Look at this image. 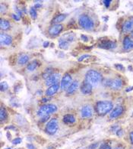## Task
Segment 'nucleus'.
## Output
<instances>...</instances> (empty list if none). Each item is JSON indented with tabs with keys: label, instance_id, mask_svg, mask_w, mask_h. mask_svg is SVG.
Returning <instances> with one entry per match:
<instances>
[{
	"label": "nucleus",
	"instance_id": "f257e3e1",
	"mask_svg": "<svg viewBox=\"0 0 133 149\" xmlns=\"http://www.w3.org/2000/svg\"><path fill=\"white\" fill-rule=\"evenodd\" d=\"M113 104L108 100H101L96 103V111L97 114L103 116L105 115L113 109Z\"/></svg>",
	"mask_w": 133,
	"mask_h": 149
},
{
	"label": "nucleus",
	"instance_id": "f03ea898",
	"mask_svg": "<svg viewBox=\"0 0 133 149\" xmlns=\"http://www.w3.org/2000/svg\"><path fill=\"white\" fill-rule=\"evenodd\" d=\"M103 79L102 74L99 71L95 70H88L85 74V80L92 86L98 85Z\"/></svg>",
	"mask_w": 133,
	"mask_h": 149
},
{
	"label": "nucleus",
	"instance_id": "7ed1b4c3",
	"mask_svg": "<svg viewBox=\"0 0 133 149\" xmlns=\"http://www.w3.org/2000/svg\"><path fill=\"white\" fill-rule=\"evenodd\" d=\"M78 24L82 28L91 31L94 28V22L87 15L82 14L78 18Z\"/></svg>",
	"mask_w": 133,
	"mask_h": 149
},
{
	"label": "nucleus",
	"instance_id": "20e7f679",
	"mask_svg": "<svg viewBox=\"0 0 133 149\" xmlns=\"http://www.w3.org/2000/svg\"><path fill=\"white\" fill-rule=\"evenodd\" d=\"M57 111V107L56 105L53 104H47L43 105L40 107V109L37 111V115L39 116H44V115H49L51 113H53Z\"/></svg>",
	"mask_w": 133,
	"mask_h": 149
},
{
	"label": "nucleus",
	"instance_id": "39448f33",
	"mask_svg": "<svg viewBox=\"0 0 133 149\" xmlns=\"http://www.w3.org/2000/svg\"><path fill=\"white\" fill-rule=\"evenodd\" d=\"M59 129V124L56 119H52L46 123L45 131L50 135H55Z\"/></svg>",
	"mask_w": 133,
	"mask_h": 149
},
{
	"label": "nucleus",
	"instance_id": "423d86ee",
	"mask_svg": "<svg viewBox=\"0 0 133 149\" xmlns=\"http://www.w3.org/2000/svg\"><path fill=\"white\" fill-rule=\"evenodd\" d=\"M72 82L73 81L71 75L69 74H65L61 80L60 88L63 90H67V89L69 87V86L72 84Z\"/></svg>",
	"mask_w": 133,
	"mask_h": 149
},
{
	"label": "nucleus",
	"instance_id": "0eeeda50",
	"mask_svg": "<svg viewBox=\"0 0 133 149\" xmlns=\"http://www.w3.org/2000/svg\"><path fill=\"white\" fill-rule=\"evenodd\" d=\"M63 29V25L61 24H54L52 25L50 28H49V34L51 36L54 37V36H57L60 34V32Z\"/></svg>",
	"mask_w": 133,
	"mask_h": 149
},
{
	"label": "nucleus",
	"instance_id": "6e6552de",
	"mask_svg": "<svg viewBox=\"0 0 133 149\" xmlns=\"http://www.w3.org/2000/svg\"><path fill=\"white\" fill-rule=\"evenodd\" d=\"M60 80V74H52L49 77L46 79V86H52L55 84H59V81Z\"/></svg>",
	"mask_w": 133,
	"mask_h": 149
},
{
	"label": "nucleus",
	"instance_id": "1a4fd4ad",
	"mask_svg": "<svg viewBox=\"0 0 133 149\" xmlns=\"http://www.w3.org/2000/svg\"><path fill=\"white\" fill-rule=\"evenodd\" d=\"M81 115L82 118H91L93 115V109L90 105H85L81 108Z\"/></svg>",
	"mask_w": 133,
	"mask_h": 149
},
{
	"label": "nucleus",
	"instance_id": "9d476101",
	"mask_svg": "<svg viewBox=\"0 0 133 149\" xmlns=\"http://www.w3.org/2000/svg\"><path fill=\"white\" fill-rule=\"evenodd\" d=\"M12 42V38L7 34L2 33L0 35V43L2 46H9Z\"/></svg>",
	"mask_w": 133,
	"mask_h": 149
},
{
	"label": "nucleus",
	"instance_id": "9b49d317",
	"mask_svg": "<svg viewBox=\"0 0 133 149\" xmlns=\"http://www.w3.org/2000/svg\"><path fill=\"white\" fill-rule=\"evenodd\" d=\"M122 86H123L122 80L117 78V79H115L110 81L109 87L113 90H118L119 89H121L122 87Z\"/></svg>",
	"mask_w": 133,
	"mask_h": 149
},
{
	"label": "nucleus",
	"instance_id": "f8f14e48",
	"mask_svg": "<svg viewBox=\"0 0 133 149\" xmlns=\"http://www.w3.org/2000/svg\"><path fill=\"white\" fill-rule=\"evenodd\" d=\"M123 112V107L122 106H117L111 111L110 114V118L111 119H116L117 117L120 116Z\"/></svg>",
	"mask_w": 133,
	"mask_h": 149
},
{
	"label": "nucleus",
	"instance_id": "ddd939ff",
	"mask_svg": "<svg viewBox=\"0 0 133 149\" xmlns=\"http://www.w3.org/2000/svg\"><path fill=\"white\" fill-rule=\"evenodd\" d=\"M99 47L104 49L110 50V49H113L116 47V43L113 41H103L101 43L99 44Z\"/></svg>",
	"mask_w": 133,
	"mask_h": 149
},
{
	"label": "nucleus",
	"instance_id": "4468645a",
	"mask_svg": "<svg viewBox=\"0 0 133 149\" xmlns=\"http://www.w3.org/2000/svg\"><path fill=\"white\" fill-rule=\"evenodd\" d=\"M92 87L93 86L89 83L88 82H87V81H84V82L82 83L81 86V88H80V89H81V92L85 94V95H88V94H91V92H92Z\"/></svg>",
	"mask_w": 133,
	"mask_h": 149
},
{
	"label": "nucleus",
	"instance_id": "2eb2a0df",
	"mask_svg": "<svg viewBox=\"0 0 133 149\" xmlns=\"http://www.w3.org/2000/svg\"><path fill=\"white\" fill-rule=\"evenodd\" d=\"M123 47L126 51L128 50H132L133 49V40L131 39L129 37H125L123 39Z\"/></svg>",
	"mask_w": 133,
	"mask_h": 149
},
{
	"label": "nucleus",
	"instance_id": "dca6fc26",
	"mask_svg": "<svg viewBox=\"0 0 133 149\" xmlns=\"http://www.w3.org/2000/svg\"><path fill=\"white\" fill-rule=\"evenodd\" d=\"M59 89V84H55V85L50 86V87L46 90V96H53V95L57 93Z\"/></svg>",
	"mask_w": 133,
	"mask_h": 149
},
{
	"label": "nucleus",
	"instance_id": "f3484780",
	"mask_svg": "<svg viewBox=\"0 0 133 149\" xmlns=\"http://www.w3.org/2000/svg\"><path fill=\"white\" fill-rule=\"evenodd\" d=\"M78 87H79V82L78 80H74L72 83V84L69 86V87L67 89V90H66V93L68 95L73 94L78 89Z\"/></svg>",
	"mask_w": 133,
	"mask_h": 149
},
{
	"label": "nucleus",
	"instance_id": "a211bd4d",
	"mask_svg": "<svg viewBox=\"0 0 133 149\" xmlns=\"http://www.w3.org/2000/svg\"><path fill=\"white\" fill-rule=\"evenodd\" d=\"M122 29L123 32H128L133 30V19L126 21L122 27Z\"/></svg>",
	"mask_w": 133,
	"mask_h": 149
},
{
	"label": "nucleus",
	"instance_id": "6ab92c4d",
	"mask_svg": "<svg viewBox=\"0 0 133 149\" xmlns=\"http://www.w3.org/2000/svg\"><path fill=\"white\" fill-rule=\"evenodd\" d=\"M63 122L66 125H70V124H74L75 122V118L73 115L71 114H66L64 115L63 119Z\"/></svg>",
	"mask_w": 133,
	"mask_h": 149
},
{
	"label": "nucleus",
	"instance_id": "aec40b11",
	"mask_svg": "<svg viewBox=\"0 0 133 149\" xmlns=\"http://www.w3.org/2000/svg\"><path fill=\"white\" fill-rule=\"evenodd\" d=\"M30 59V57L28 54H21L18 57V59H17V63H18L19 65H24L25 64H27Z\"/></svg>",
	"mask_w": 133,
	"mask_h": 149
},
{
	"label": "nucleus",
	"instance_id": "412c9836",
	"mask_svg": "<svg viewBox=\"0 0 133 149\" xmlns=\"http://www.w3.org/2000/svg\"><path fill=\"white\" fill-rule=\"evenodd\" d=\"M67 14H59V15H57L54 19H52V23H54V24H59L60 22L62 21H63L65 19V18L67 17Z\"/></svg>",
	"mask_w": 133,
	"mask_h": 149
},
{
	"label": "nucleus",
	"instance_id": "4be33fe9",
	"mask_svg": "<svg viewBox=\"0 0 133 149\" xmlns=\"http://www.w3.org/2000/svg\"><path fill=\"white\" fill-rule=\"evenodd\" d=\"M0 28L3 31H6L10 28V23L9 21L6 19H1L0 21Z\"/></svg>",
	"mask_w": 133,
	"mask_h": 149
},
{
	"label": "nucleus",
	"instance_id": "5701e85b",
	"mask_svg": "<svg viewBox=\"0 0 133 149\" xmlns=\"http://www.w3.org/2000/svg\"><path fill=\"white\" fill-rule=\"evenodd\" d=\"M38 67V62L37 61H34L32 62H30V64L27 67V70L29 72H32L37 69V67Z\"/></svg>",
	"mask_w": 133,
	"mask_h": 149
},
{
	"label": "nucleus",
	"instance_id": "b1692460",
	"mask_svg": "<svg viewBox=\"0 0 133 149\" xmlns=\"http://www.w3.org/2000/svg\"><path fill=\"white\" fill-rule=\"evenodd\" d=\"M8 117V114H7V111L6 110V109H4V108H1V109H0V120L1 122H3L6 120Z\"/></svg>",
	"mask_w": 133,
	"mask_h": 149
},
{
	"label": "nucleus",
	"instance_id": "393cba45",
	"mask_svg": "<svg viewBox=\"0 0 133 149\" xmlns=\"http://www.w3.org/2000/svg\"><path fill=\"white\" fill-rule=\"evenodd\" d=\"M59 47L61 49H63V50L68 49V48H69V42L66 41H65V40L60 39V40H59Z\"/></svg>",
	"mask_w": 133,
	"mask_h": 149
},
{
	"label": "nucleus",
	"instance_id": "a878e982",
	"mask_svg": "<svg viewBox=\"0 0 133 149\" xmlns=\"http://www.w3.org/2000/svg\"><path fill=\"white\" fill-rule=\"evenodd\" d=\"M75 34L72 32V33H69V34H65L63 38H65V39H63V38H61V39H63V40H65V41H72L74 40V38H75Z\"/></svg>",
	"mask_w": 133,
	"mask_h": 149
},
{
	"label": "nucleus",
	"instance_id": "bb28decb",
	"mask_svg": "<svg viewBox=\"0 0 133 149\" xmlns=\"http://www.w3.org/2000/svg\"><path fill=\"white\" fill-rule=\"evenodd\" d=\"M30 15L32 17L33 19H36V18L37 16V11H36V9H35L34 7H32V8H30Z\"/></svg>",
	"mask_w": 133,
	"mask_h": 149
},
{
	"label": "nucleus",
	"instance_id": "cd10ccee",
	"mask_svg": "<svg viewBox=\"0 0 133 149\" xmlns=\"http://www.w3.org/2000/svg\"><path fill=\"white\" fill-rule=\"evenodd\" d=\"M0 87H1V91H2V92L6 91V90H7L8 89V85L6 81H2V82H1V83H0Z\"/></svg>",
	"mask_w": 133,
	"mask_h": 149
},
{
	"label": "nucleus",
	"instance_id": "c85d7f7f",
	"mask_svg": "<svg viewBox=\"0 0 133 149\" xmlns=\"http://www.w3.org/2000/svg\"><path fill=\"white\" fill-rule=\"evenodd\" d=\"M21 142H22V139H21V138L18 137V138H15V139H13V140H12V143L15 145V144H21Z\"/></svg>",
	"mask_w": 133,
	"mask_h": 149
},
{
	"label": "nucleus",
	"instance_id": "c756f323",
	"mask_svg": "<svg viewBox=\"0 0 133 149\" xmlns=\"http://www.w3.org/2000/svg\"><path fill=\"white\" fill-rule=\"evenodd\" d=\"M90 57H91V55H89V54H84V55L80 57L78 59V61L79 62H81V61H84V60L87 59V58H90Z\"/></svg>",
	"mask_w": 133,
	"mask_h": 149
},
{
	"label": "nucleus",
	"instance_id": "7c9ffc66",
	"mask_svg": "<svg viewBox=\"0 0 133 149\" xmlns=\"http://www.w3.org/2000/svg\"><path fill=\"white\" fill-rule=\"evenodd\" d=\"M98 149H111V147H110V145L108 144H101L100 147Z\"/></svg>",
	"mask_w": 133,
	"mask_h": 149
},
{
	"label": "nucleus",
	"instance_id": "2f4dec72",
	"mask_svg": "<svg viewBox=\"0 0 133 149\" xmlns=\"http://www.w3.org/2000/svg\"><path fill=\"white\" fill-rule=\"evenodd\" d=\"M114 67H116V70H123L124 69H125L124 68V67L121 64H116L114 65Z\"/></svg>",
	"mask_w": 133,
	"mask_h": 149
},
{
	"label": "nucleus",
	"instance_id": "473e14b6",
	"mask_svg": "<svg viewBox=\"0 0 133 149\" xmlns=\"http://www.w3.org/2000/svg\"><path fill=\"white\" fill-rule=\"evenodd\" d=\"M112 1H110V0H104V1H103V3L104 5L106 6V8H109L110 4H111Z\"/></svg>",
	"mask_w": 133,
	"mask_h": 149
},
{
	"label": "nucleus",
	"instance_id": "72a5a7b5",
	"mask_svg": "<svg viewBox=\"0 0 133 149\" xmlns=\"http://www.w3.org/2000/svg\"><path fill=\"white\" fill-rule=\"evenodd\" d=\"M97 147H98V143H93L88 147V149H97Z\"/></svg>",
	"mask_w": 133,
	"mask_h": 149
},
{
	"label": "nucleus",
	"instance_id": "f704fd0d",
	"mask_svg": "<svg viewBox=\"0 0 133 149\" xmlns=\"http://www.w3.org/2000/svg\"><path fill=\"white\" fill-rule=\"evenodd\" d=\"M12 19H15V21H20V19H21V17L19 16V15H16V14H12Z\"/></svg>",
	"mask_w": 133,
	"mask_h": 149
},
{
	"label": "nucleus",
	"instance_id": "c9c22d12",
	"mask_svg": "<svg viewBox=\"0 0 133 149\" xmlns=\"http://www.w3.org/2000/svg\"><path fill=\"white\" fill-rule=\"evenodd\" d=\"M116 135H117V136L121 137L122 135H123V131H122V129H119V130H117V131H116Z\"/></svg>",
	"mask_w": 133,
	"mask_h": 149
},
{
	"label": "nucleus",
	"instance_id": "e433bc0d",
	"mask_svg": "<svg viewBox=\"0 0 133 149\" xmlns=\"http://www.w3.org/2000/svg\"><path fill=\"white\" fill-rule=\"evenodd\" d=\"M49 118H50V116H49V115H44V116L42 117V119H41L40 121L42 122H44L47 121L49 119Z\"/></svg>",
	"mask_w": 133,
	"mask_h": 149
},
{
	"label": "nucleus",
	"instance_id": "4c0bfd02",
	"mask_svg": "<svg viewBox=\"0 0 133 149\" xmlns=\"http://www.w3.org/2000/svg\"><path fill=\"white\" fill-rule=\"evenodd\" d=\"M27 148H28V149H36V147L33 144H27Z\"/></svg>",
	"mask_w": 133,
	"mask_h": 149
},
{
	"label": "nucleus",
	"instance_id": "58836bf2",
	"mask_svg": "<svg viewBox=\"0 0 133 149\" xmlns=\"http://www.w3.org/2000/svg\"><path fill=\"white\" fill-rule=\"evenodd\" d=\"M129 138H130V141H131V143L133 144V131L132 132H130V135H129Z\"/></svg>",
	"mask_w": 133,
	"mask_h": 149
},
{
	"label": "nucleus",
	"instance_id": "ea45409f",
	"mask_svg": "<svg viewBox=\"0 0 133 149\" xmlns=\"http://www.w3.org/2000/svg\"><path fill=\"white\" fill-rule=\"evenodd\" d=\"M81 38H82V40L83 41H88V38H87V37L86 35H84V34H82L81 36Z\"/></svg>",
	"mask_w": 133,
	"mask_h": 149
},
{
	"label": "nucleus",
	"instance_id": "a19ab883",
	"mask_svg": "<svg viewBox=\"0 0 133 149\" xmlns=\"http://www.w3.org/2000/svg\"><path fill=\"white\" fill-rule=\"evenodd\" d=\"M49 44H50V42H49V41H45V42L43 43V45L44 47H47L49 46Z\"/></svg>",
	"mask_w": 133,
	"mask_h": 149
},
{
	"label": "nucleus",
	"instance_id": "79ce46f5",
	"mask_svg": "<svg viewBox=\"0 0 133 149\" xmlns=\"http://www.w3.org/2000/svg\"><path fill=\"white\" fill-rule=\"evenodd\" d=\"M133 89V87H128L126 89V92H129L131 91V90Z\"/></svg>",
	"mask_w": 133,
	"mask_h": 149
},
{
	"label": "nucleus",
	"instance_id": "37998d69",
	"mask_svg": "<svg viewBox=\"0 0 133 149\" xmlns=\"http://www.w3.org/2000/svg\"><path fill=\"white\" fill-rule=\"evenodd\" d=\"M6 129H13V130H15V126H13V125L8 126V127H7Z\"/></svg>",
	"mask_w": 133,
	"mask_h": 149
},
{
	"label": "nucleus",
	"instance_id": "c03bdc74",
	"mask_svg": "<svg viewBox=\"0 0 133 149\" xmlns=\"http://www.w3.org/2000/svg\"><path fill=\"white\" fill-rule=\"evenodd\" d=\"M41 6H42L41 5H40V4H37V3L36 5H35L34 8H40Z\"/></svg>",
	"mask_w": 133,
	"mask_h": 149
},
{
	"label": "nucleus",
	"instance_id": "a18cd8bd",
	"mask_svg": "<svg viewBox=\"0 0 133 149\" xmlns=\"http://www.w3.org/2000/svg\"><path fill=\"white\" fill-rule=\"evenodd\" d=\"M47 100H48V99H46V98H43V99H42V102H46Z\"/></svg>",
	"mask_w": 133,
	"mask_h": 149
},
{
	"label": "nucleus",
	"instance_id": "49530a36",
	"mask_svg": "<svg viewBox=\"0 0 133 149\" xmlns=\"http://www.w3.org/2000/svg\"><path fill=\"white\" fill-rule=\"evenodd\" d=\"M114 149H122V146H117V147L115 148Z\"/></svg>",
	"mask_w": 133,
	"mask_h": 149
},
{
	"label": "nucleus",
	"instance_id": "de8ad7c7",
	"mask_svg": "<svg viewBox=\"0 0 133 149\" xmlns=\"http://www.w3.org/2000/svg\"><path fill=\"white\" fill-rule=\"evenodd\" d=\"M131 36H132V39H133V30L132 31V33H131Z\"/></svg>",
	"mask_w": 133,
	"mask_h": 149
},
{
	"label": "nucleus",
	"instance_id": "09e8293b",
	"mask_svg": "<svg viewBox=\"0 0 133 149\" xmlns=\"http://www.w3.org/2000/svg\"><path fill=\"white\" fill-rule=\"evenodd\" d=\"M6 149H13V148H6Z\"/></svg>",
	"mask_w": 133,
	"mask_h": 149
}]
</instances>
